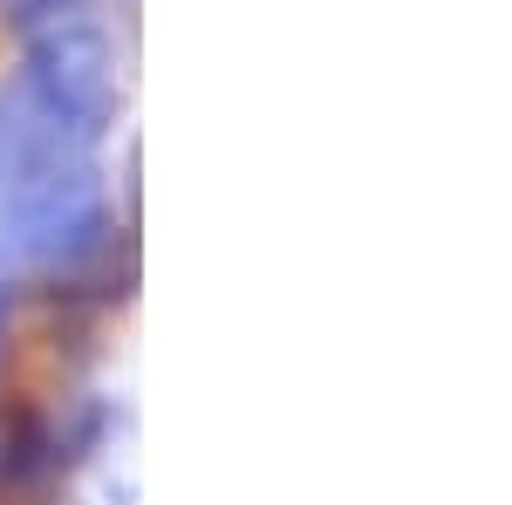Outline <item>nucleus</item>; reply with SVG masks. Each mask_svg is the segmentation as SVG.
Here are the masks:
<instances>
[{
	"label": "nucleus",
	"mask_w": 512,
	"mask_h": 505,
	"mask_svg": "<svg viewBox=\"0 0 512 505\" xmlns=\"http://www.w3.org/2000/svg\"><path fill=\"white\" fill-rule=\"evenodd\" d=\"M89 212H96L89 171L48 157V164H28L14 178V192H7V239H14L21 260H48V253H62L89 226Z\"/></svg>",
	"instance_id": "1"
},
{
	"label": "nucleus",
	"mask_w": 512,
	"mask_h": 505,
	"mask_svg": "<svg viewBox=\"0 0 512 505\" xmlns=\"http://www.w3.org/2000/svg\"><path fill=\"white\" fill-rule=\"evenodd\" d=\"M41 96H48V117L55 130H96V117L110 110V76H103V55L96 41H55L41 55Z\"/></svg>",
	"instance_id": "2"
}]
</instances>
